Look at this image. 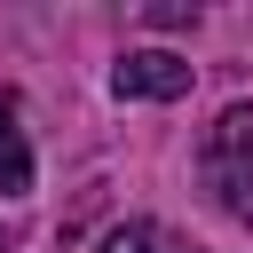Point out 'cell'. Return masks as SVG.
Here are the masks:
<instances>
[{
    "label": "cell",
    "mask_w": 253,
    "mask_h": 253,
    "mask_svg": "<svg viewBox=\"0 0 253 253\" xmlns=\"http://www.w3.org/2000/svg\"><path fill=\"white\" fill-rule=\"evenodd\" d=\"M111 87H119L126 103H174V95H190V63H182L174 47H134V55H119Z\"/></svg>",
    "instance_id": "2"
},
{
    "label": "cell",
    "mask_w": 253,
    "mask_h": 253,
    "mask_svg": "<svg viewBox=\"0 0 253 253\" xmlns=\"http://www.w3.org/2000/svg\"><path fill=\"white\" fill-rule=\"evenodd\" d=\"M198 166H206V190L221 198V213H237V221L253 229V103H229V111L206 126Z\"/></svg>",
    "instance_id": "1"
},
{
    "label": "cell",
    "mask_w": 253,
    "mask_h": 253,
    "mask_svg": "<svg viewBox=\"0 0 253 253\" xmlns=\"http://www.w3.org/2000/svg\"><path fill=\"white\" fill-rule=\"evenodd\" d=\"M103 253H158V229H150V221H119V229L103 237Z\"/></svg>",
    "instance_id": "4"
},
{
    "label": "cell",
    "mask_w": 253,
    "mask_h": 253,
    "mask_svg": "<svg viewBox=\"0 0 253 253\" xmlns=\"http://www.w3.org/2000/svg\"><path fill=\"white\" fill-rule=\"evenodd\" d=\"M32 190V142L16 126V95H0V198H24Z\"/></svg>",
    "instance_id": "3"
}]
</instances>
